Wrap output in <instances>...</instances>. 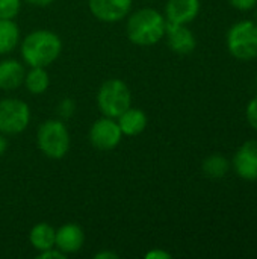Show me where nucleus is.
Listing matches in <instances>:
<instances>
[{"instance_id":"obj_7","label":"nucleus","mask_w":257,"mask_h":259,"mask_svg":"<svg viewBox=\"0 0 257 259\" xmlns=\"http://www.w3.org/2000/svg\"><path fill=\"white\" fill-rule=\"evenodd\" d=\"M123 140V134L115 118L101 117L95 120L89 127V143L92 147L101 152H109L118 147Z\"/></svg>"},{"instance_id":"obj_11","label":"nucleus","mask_w":257,"mask_h":259,"mask_svg":"<svg viewBox=\"0 0 257 259\" xmlns=\"http://www.w3.org/2000/svg\"><path fill=\"white\" fill-rule=\"evenodd\" d=\"M85 244V232L76 223H67L56 229L55 235V247L61 250L64 255L77 253Z\"/></svg>"},{"instance_id":"obj_19","label":"nucleus","mask_w":257,"mask_h":259,"mask_svg":"<svg viewBox=\"0 0 257 259\" xmlns=\"http://www.w3.org/2000/svg\"><path fill=\"white\" fill-rule=\"evenodd\" d=\"M23 0H0V20H15Z\"/></svg>"},{"instance_id":"obj_24","label":"nucleus","mask_w":257,"mask_h":259,"mask_svg":"<svg viewBox=\"0 0 257 259\" xmlns=\"http://www.w3.org/2000/svg\"><path fill=\"white\" fill-rule=\"evenodd\" d=\"M171 258V253L162 250V249H153L150 252L145 253V259H170Z\"/></svg>"},{"instance_id":"obj_15","label":"nucleus","mask_w":257,"mask_h":259,"mask_svg":"<svg viewBox=\"0 0 257 259\" xmlns=\"http://www.w3.org/2000/svg\"><path fill=\"white\" fill-rule=\"evenodd\" d=\"M55 235H56V229L53 226H50L48 223L42 222V223H36L30 229L29 241H30L32 247L39 253V252L55 247Z\"/></svg>"},{"instance_id":"obj_27","label":"nucleus","mask_w":257,"mask_h":259,"mask_svg":"<svg viewBox=\"0 0 257 259\" xmlns=\"http://www.w3.org/2000/svg\"><path fill=\"white\" fill-rule=\"evenodd\" d=\"M6 150H8V140H6V135L0 134V156H3Z\"/></svg>"},{"instance_id":"obj_6","label":"nucleus","mask_w":257,"mask_h":259,"mask_svg":"<svg viewBox=\"0 0 257 259\" xmlns=\"http://www.w3.org/2000/svg\"><path fill=\"white\" fill-rule=\"evenodd\" d=\"M30 123V108L26 102L15 97L0 99V134L18 135Z\"/></svg>"},{"instance_id":"obj_26","label":"nucleus","mask_w":257,"mask_h":259,"mask_svg":"<svg viewBox=\"0 0 257 259\" xmlns=\"http://www.w3.org/2000/svg\"><path fill=\"white\" fill-rule=\"evenodd\" d=\"M26 3L32 5V6H38V8H45L50 6L55 0H24Z\"/></svg>"},{"instance_id":"obj_28","label":"nucleus","mask_w":257,"mask_h":259,"mask_svg":"<svg viewBox=\"0 0 257 259\" xmlns=\"http://www.w3.org/2000/svg\"><path fill=\"white\" fill-rule=\"evenodd\" d=\"M256 83H257V77H256Z\"/></svg>"},{"instance_id":"obj_20","label":"nucleus","mask_w":257,"mask_h":259,"mask_svg":"<svg viewBox=\"0 0 257 259\" xmlns=\"http://www.w3.org/2000/svg\"><path fill=\"white\" fill-rule=\"evenodd\" d=\"M245 117L248 124L257 131V96L250 100V103L247 105V111H245Z\"/></svg>"},{"instance_id":"obj_14","label":"nucleus","mask_w":257,"mask_h":259,"mask_svg":"<svg viewBox=\"0 0 257 259\" xmlns=\"http://www.w3.org/2000/svg\"><path fill=\"white\" fill-rule=\"evenodd\" d=\"M26 76L24 65L17 59H2L0 61V90L12 91L23 85Z\"/></svg>"},{"instance_id":"obj_16","label":"nucleus","mask_w":257,"mask_h":259,"mask_svg":"<svg viewBox=\"0 0 257 259\" xmlns=\"http://www.w3.org/2000/svg\"><path fill=\"white\" fill-rule=\"evenodd\" d=\"M24 87L30 94L41 96L50 87V76L45 67H30L24 76Z\"/></svg>"},{"instance_id":"obj_5","label":"nucleus","mask_w":257,"mask_h":259,"mask_svg":"<svg viewBox=\"0 0 257 259\" xmlns=\"http://www.w3.org/2000/svg\"><path fill=\"white\" fill-rule=\"evenodd\" d=\"M229 53L239 61H251L257 58V23L253 20H241L235 23L226 35Z\"/></svg>"},{"instance_id":"obj_2","label":"nucleus","mask_w":257,"mask_h":259,"mask_svg":"<svg viewBox=\"0 0 257 259\" xmlns=\"http://www.w3.org/2000/svg\"><path fill=\"white\" fill-rule=\"evenodd\" d=\"M126 18V35L132 44L150 47L164 39L167 20L158 9L142 8L129 14Z\"/></svg>"},{"instance_id":"obj_8","label":"nucleus","mask_w":257,"mask_h":259,"mask_svg":"<svg viewBox=\"0 0 257 259\" xmlns=\"http://www.w3.org/2000/svg\"><path fill=\"white\" fill-rule=\"evenodd\" d=\"M133 0H88L91 14L103 23H118L132 11Z\"/></svg>"},{"instance_id":"obj_9","label":"nucleus","mask_w":257,"mask_h":259,"mask_svg":"<svg viewBox=\"0 0 257 259\" xmlns=\"http://www.w3.org/2000/svg\"><path fill=\"white\" fill-rule=\"evenodd\" d=\"M232 168L235 173L250 182L257 181V140L245 141L235 153L233 159L230 161Z\"/></svg>"},{"instance_id":"obj_4","label":"nucleus","mask_w":257,"mask_h":259,"mask_svg":"<svg viewBox=\"0 0 257 259\" xmlns=\"http://www.w3.org/2000/svg\"><path fill=\"white\" fill-rule=\"evenodd\" d=\"M97 106L105 117L117 118L132 106L130 88L118 77L105 80L97 91Z\"/></svg>"},{"instance_id":"obj_1","label":"nucleus","mask_w":257,"mask_h":259,"mask_svg":"<svg viewBox=\"0 0 257 259\" xmlns=\"http://www.w3.org/2000/svg\"><path fill=\"white\" fill-rule=\"evenodd\" d=\"M23 62L29 67H48L62 53V39L48 29L29 32L20 44Z\"/></svg>"},{"instance_id":"obj_13","label":"nucleus","mask_w":257,"mask_h":259,"mask_svg":"<svg viewBox=\"0 0 257 259\" xmlns=\"http://www.w3.org/2000/svg\"><path fill=\"white\" fill-rule=\"evenodd\" d=\"M115 120L120 126L123 137H136V135L142 134L147 127V123H148L147 114L142 109L132 108V106L127 108Z\"/></svg>"},{"instance_id":"obj_22","label":"nucleus","mask_w":257,"mask_h":259,"mask_svg":"<svg viewBox=\"0 0 257 259\" xmlns=\"http://www.w3.org/2000/svg\"><path fill=\"white\" fill-rule=\"evenodd\" d=\"M229 3L232 5V8L242 11V12L251 11L257 6V0H229Z\"/></svg>"},{"instance_id":"obj_25","label":"nucleus","mask_w":257,"mask_h":259,"mask_svg":"<svg viewBox=\"0 0 257 259\" xmlns=\"http://www.w3.org/2000/svg\"><path fill=\"white\" fill-rule=\"evenodd\" d=\"M95 259H118V255L111 252V250H105V252H98L94 255Z\"/></svg>"},{"instance_id":"obj_21","label":"nucleus","mask_w":257,"mask_h":259,"mask_svg":"<svg viewBox=\"0 0 257 259\" xmlns=\"http://www.w3.org/2000/svg\"><path fill=\"white\" fill-rule=\"evenodd\" d=\"M76 109V105L71 99H62L58 105V112L62 118H68L71 117V114L74 112Z\"/></svg>"},{"instance_id":"obj_17","label":"nucleus","mask_w":257,"mask_h":259,"mask_svg":"<svg viewBox=\"0 0 257 259\" xmlns=\"http://www.w3.org/2000/svg\"><path fill=\"white\" fill-rule=\"evenodd\" d=\"M20 42V27L14 20H0V56L11 53Z\"/></svg>"},{"instance_id":"obj_23","label":"nucleus","mask_w":257,"mask_h":259,"mask_svg":"<svg viewBox=\"0 0 257 259\" xmlns=\"http://www.w3.org/2000/svg\"><path fill=\"white\" fill-rule=\"evenodd\" d=\"M36 258L39 259H65L67 255H64L61 250H58L56 247H52L48 250H44V252H39L36 255Z\"/></svg>"},{"instance_id":"obj_10","label":"nucleus","mask_w":257,"mask_h":259,"mask_svg":"<svg viewBox=\"0 0 257 259\" xmlns=\"http://www.w3.org/2000/svg\"><path fill=\"white\" fill-rule=\"evenodd\" d=\"M164 38L167 39L168 47L180 55L186 56L191 55L195 47H197V39L192 30L188 27V24H174V23H167L165 35Z\"/></svg>"},{"instance_id":"obj_12","label":"nucleus","mask_w":257,"mask_h":259,"mask_svg":"<svg viewBox=\"0 0 257 259\" xmlns=\"http://www.w3.org/2000/svg\"><path fill=\"white\" fill-rule=\"evenodd\" d=\"M201 9L200 0H168L165 5V20L174 24H189Z\"/></svg>"},{"instance_id":"obj_18","label":"nucleus","mask_w":257,"mask_h":259,"mask_svg":"<svg viewBox=\"0 0 257 259\" xmlns=\"http://www.w3.org/2000/svg\"><path fill=\"white\" fill-rule=\"evenodd\" d=\"M230 167H232L230 161L226 156L218 155V153L208 156L201 164V170L204 176L209 179H223L229 173Z\"/></svg>"},{"instance_id":"obj_3","label":"nucleus","mask_w":257,"mask_h":259,"mask_svg":"<svg viewBox=\"0 0 257 259\" xmlns=\"http://www.w3.org/2000/svg\"><path fill=\"white\" fill-rule=\"evenodd\" d=\"M36 144L41 153L50 159H62L71 146L70 132L62 120L48 118L36 131Z\"/></svg>"}]
</instances>
